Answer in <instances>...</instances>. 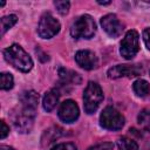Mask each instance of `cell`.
Listing matches in <instances>:
<instances>
[{
    "instance_id": "obj_1",
    "label": "cell",
    "mask_w": 150,
    "mask_h": 150,
    "mask_svg": "<svg viewBox=\"0 0 150 150\" xmlns=\"http://www.w3.org/2000/svg\"><path fill=\"white\" fill-rule=\"evenodd\" d=\"M4 56L7 62H9L14 68L19 69L20 71L28 73L33 68V60L32 57L22 49L21 46L14 43L4 50Z\"/></svg>"
},
{
    "instance_id": "obj_2",
    "label": "cell",
    "mask_w": 150,
    "mask_h": 150,
    "mask_svg": "<svg viewBox=\"0 0 150 150\" xmlns=\"http://www.w3.org/2000/svg\"><path fill=\"white\" fill-rule=\"evenodd\" d=\"M95 32L96 23L94 19L88 14L79 16L70 27V35L74 39H90L94 36Z\"/></svg>"
},
{
    "instance_id": "obj_3",
    "label": "cell",
    "mask_w": 150,
    "mask_h": 150,
    "mask_svg": "<svg viewBox=\"0 0 150 150\" xmlns=\"http://www.w3.org/2000/svg\"><path fill=\"white\" fill-rule=\"evenodd\" d=\"M103 100V93L101 87L96 83L90 81L83 93V105L87 114H93L98 108L100 103Z\"/></svg>"
},
{
    "instance_id": "obj_4",
    "label": "cell",
    "mask_w": 150,
    "mask_h": 150,
    "mask_svg": "<svg viewBox=\"0 0 150 150\" xmlns=\"http://www.w3.org/2000/svg\"><path fill=\"white\" fill-rule=\"evenodd\" d=\"M100 124L107 130H120L124 125V117L115 108L107 107L100 116Z\"/></svg>"
},
{
    "instance_id": "obj_5",
    "label": "cell",
    "mask_w": 150,
    "mask_h": 150,
    "mask_svg": "<svg viewBox=\"0 0 150 150\" xmlns=\"http://www.w3.org/2000/svg\"><path fill=\"white\" fill-rule=\"evenodd\" d=\"M139 50V35L135 29L128 30L127 34L124 35L123 40L121 41V47H120V53L121 55L127 59L131 60Z\"/></svg>"
},
{
    "instance_id": "obj_6",
    "label": "cell",
    "mask_w": 150,
    "mask_h": 150,
    "mask_svg": "<svg viewBox=\"0 0 150 150\" xmlns=\"http://www.w3.org/2000/svg\"><path fill=\"white\" fill-rule=\"evenodd\" d=\"M60 28H61L60 22L50 13H46L40 19L38 33L43 39H50L60 32Z\"/></svg>"
},
{
    "instance_id": "obj_7",
    "label": "cell",
    "mask_w": 150,
    "mask_h": 150,
    "mask_svg": "<svg viewBox=\"0 0 150 150\" xmlns=\"http://www.w3.org/2000/svg\"><path fill=\"white\" fill-rule=\"evenodd\" d=\"M35 111L36 110H34V109L22 108L20 110V112H18L14 118V125H15L16 130H19L20 132H29L33 127V123H34Z\"/></svg>"
},
{
    "instance_id": "obj_8",
    "label": "cell",
    "mask_w": 150,
    "mask_h": 150,
    "mask_svg": "<svg viewBox=\"0 0 150 150\" xmlns=\"http://www.w3.org/2000/svg\"><path fill=\"white\" fill-rule=\"evenodd\" d=\"M142 73V67L138 64H117L108 69L107 75L109 79H118L123 76H137Z\"/></svg>"
},
{
    "instance_id": "obj_9",
    "label": "cell",
    "mask_w": 150,
    "mask_h": 150,
    "mask_svg": "<svg viewBox=\"0 0 150 150\" xmlns=\"http://www.w3.org/2000/svg\"><path fill=\"white\" fill-rule=\"evenodd\" d=\"M79 114H80L79 107H77L76 102H74L73 100L63 101L59 108V117L64 123L75 122L79 117Z\"/></svg>"
},
{
    "instance_id": "obj_10",
    "label": "cell",
    "mask_w": 150,
    "mask_h": 150,
    "mask_svg": "<svg viewBox=\"0 0 150 150\" xmlns=\"http://www.w3.org/2000/svg\"><path fill=\"white\" fill-rule=\"evenodd\" d=\"M101 26L104 29V32L111 38L120 36L122 34V30H123V26L115 14L104 15L101 19Z\"/></svg>"
},
{
    "instance_id": "obj_11",
    "label": "cell",
    "mask_w": 150,
    "mask_h": 150,
    "mask_svg": "<svg viewBox=\"0 0 150 150\" xmlns=\"http://www.w3.org/2000/svg\"><path fill=\"white\" fill-rule=\"evenodd\" d=\"M75 61H76V63H77L81 68H83V69H86V70L95 69V68L97 67V63H98L96 55H95L93 52L87 50V49H84V50H79V52L75 54Z\"/></svg>"
},
{
    "instance_id": "obj_12",
    "label": "cell",
    "mask_w": 150,
    "mask_h": 150,
    "mask_svg": "<svg viewBox=\"0 0 150 150\" xmlns=\"http://www.w3.org/2000/svg\"><path fill=\"white\" fill-rule=\"evenodd\" d=\"M19 100H20L21 105L23 108L36 110L38 102H39V94H36L34 90H27V91H23L20 95Z\"/></svg>"
},
{
    "instance_id": "obj_13",
    "label": "cell",
    "mask_w": 150,
    "mask_h": 150,
    "mask_svg": "<svg viewBox=\"0 0 150 150\" xmlns=\"http://www.w3.org/2000/svg\"><path fill=\"white\" fill-rule=\"evenodd\" d=\"M59 96H60V94H59V91L56 89H52V90L47 91L45 94V96H43V100H42L43 109L46 111H48V112L52 111L56 107V104L59 102Z\"/></svg>"
},
{
    "instance_id": "obj_14",
    "label": "cell",
    "mask_w": 150,
    "mask_h": 150,
    "mask_svg": "<svg viewBox=\"0 0 150 150\" xmlns=\"http://www.w3.org/2000/svg\"><path fill=\"white\" fill-rule=\"evenodd\" d=\"M59 75L60 79L62 80L63 83H75L79 84L81 82V77L77 73L71 71V70H67L64 68H60L59 69Z\"/></svg>"
},
{
    "instance_id": "obj_15",
    "label": "cell",
    "mask_w": 150,
    "mask_h": 150,
    "mask_svg": "<svg viewBox=\"0 0 150 150\" xmlns=\"http://www.w3.org/2000/svg\"><path fill=\"white\" fill-rule=\"evenodd\" d=\"M132 89H134V91H135V94H136L137 96L144 97V96H146V95L149 94V91H150V86H149V83H148L145 80L138 79V80H136V81L134 82Z\"/></svg>"
},
{
    "instance_id": "obj_16",
    "label": "cell",
    "mask_w": 150,
    "mask_h": 150,
    "mask_svg": "<svg viewBox=\"0 0 150 150\" xmlns=\"http://www.w3.org/2000/svg\"><path fill=\"white\" fill-rule=\"evenodd\" d=\"M16 21H18V18L14 14L2 16L1 18V35H4L8 29H11L16 23Z\"/></svg>"
},
{
    "instance_id": "obj_17",
    "label": "cell",
    "mask_w": 150,
    "mask_h": 150,
    "mask_svg": "<svg viewBox=\"0 0 150 150\" xmlns=\"http://www.w3.org/2000/svg\"><path fill=\"white\" fill-rule=\"evenodd\" d=\"M117 145L120 148V150H138V145L137 143L129 138V137H121L118 141H117Z\"/></svg>"
},
{
    "instance_id": "obj_18",
    "label": "cell",
    "mask_w": 150,
    "mask_h": 150,
    "mask_svg": "<svg viewBox=\"0 0 150 150\" xmlns=\"http://www.w3.org/2000/svg\"><path fill=\"white\" fill-rule=\"evenodd\" d=\"M138 124L146 131H150V109H144L138 115Z\"/></svg>"
},
{
    "instance_id": "obj_19",
    "label": "cell",
    "mask_w": 150,
    "mask_h": 150,
    "mask_svg": "<svg viewBox=\"0 0 150 150\" xmlns=\"http://www.w3.org/2000/svg\"><path fill=\"white\" fill-rule=\"evenodd\" d=\"M0 77H1V89L9 90V89L13 88L14 81H13L12 74H9V73H1Z\"/></svg>"
},
{
    "instance_id": "obj_20",
    "label": "cell",
    "mask_w": 150,
    "mask_h": 150,
    "mask_svg": "<svg viewBox=\"0 0 150 150\" xmlns=\"http://www.w3.org/2000/svg\"><path fill=\"white\" fill-rule=\"evenodd\" d=\"M54 6L56 7L57 12L61 15H66L68 13V11H69L70 4H69V1H55L54 2Z\"/></svg>"
},
{
    "instance_id": "obj_21",
    "label": "cell",
    "mask_w": 150,
    "mask_h": 150,
    "mask_svg": "<svg viewBox=\"0 0 150 150\" xmlns=\"http://www.w3.org/2000/svg\"><path fill=\"white\" fill-rule=\"evenodd\" d=\"M50 150H77L76 145L74 143H70V142H67V143H60V144H56L55 146H53Z\"/></svg>"
},
{
    "instance_id": "obj_22",
    "label": "cell",
    "mask_w": 150,
    "mask_h": 150,
    "mask_svg": "<svg viewBox=\"0 0 150 150\" xmlns=\"http://www.w3.org/2000/svg\"><path fill=\"white\" fill-rule=\"evenodd\" d=\"M88 150H114V144L110 142H103L94 146H90Z\"/></svg>"
},
{
    "instance_id": "obj_23",
    "label": "cell",
    "mask_w": 150,
    "mask_h": 150,
    "mask_svg": "<svg viewBox=\"0 0 150 150\" xmlns=\"http://www.w3.org/2000/svg\"><path fill=\"white\" fill-rule=\"evenodd\" d=\"M143 40L146 46V48L150 50V28H145L143 32Z\"/></svg>"
},
{
    "instance_id": "obj_24",
    "label": "cell",
    "mask_w": 150,
    "mask_h": 150,
    "mask_svg": "<svg viewBox=\"0 0 150 150\" xmlns=\"http://www.w3.org/2000/svg\"><path fill=\"white\" fill-rule=\"evenodd\" d=\"M8 132H9V128L7 127V124L4 121H1V135H0V137L4 139L8 135Z\"/></svg>"
},
{
    "instance_id": "obj_25",
    "label": "cell",
    "mask_w": 150,
    "mask_h": 150,
    "mask_svg": "<svg viewBox=\"0 0 150 150\" xmlns=\"http://www.w3.org/2000/svg\"><path fill=\"white\" fill-rule=\"evenodd\" d=\"M35 52H36V54L39 55V59H40L42 62H46V61H48V60H49L48 55H47V54H45V53H43V52H42V50H41L39 47L35 49Z\"/></svg>"
},
{
    "instance_id": "obj_26",
    "label": "cell",
    "mask_w": 150,
    "mask_h": 150,
    "mask_svg": "<svg viewBox=\"0 0 150 150\" xmlns=\"http://www.w3.org/2000/svg\"><path fill=\"white\" fill-rule=\"evenodd\" d=\"M0 150H15L14 148L9 146V145H1L0 146Z\"/></svg>"
},
{
    "instance_id": "obj_27",
    "label": "cell",
    "mask_w": 150,
    "mask_h": 150,
    "mask_svg": "<svg viewBox=\"0 0 150 150\" xmlns=\"http://www.w3.org/2000/svg\"><path fill=\"white\" fill-rule=\"evenodd\" d=\"M98 4H100V5H109V4H110V1H105V2H102V1H98Z\"/></svg>"
}]
</instances>
